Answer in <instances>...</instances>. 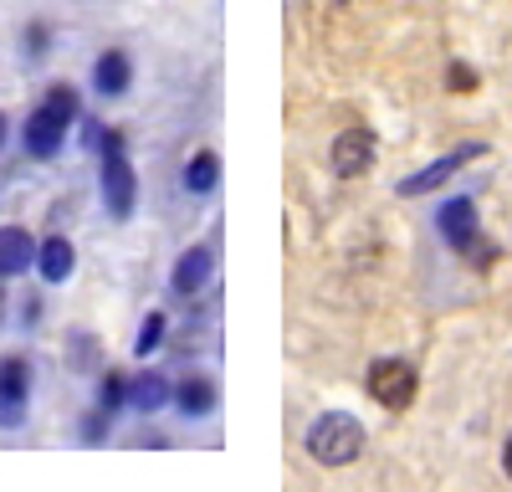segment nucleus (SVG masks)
<instances>
[{
    "label": "nucleus",
    "instance_id": "f257e3e1",
    "mask_svg": "<svg viewBox=\"0 0 512 492\" xmlns=\"http://www.w3.org/2000/svg\"><path fill=\"white\" fill-rule=\"evenodd\" d=\"M364 441H369V431H364V421L354 416V410H323V416H313L308 431H303V446H308V457L318 467H349V462H359Z\"/></svg>",
    "mask_w": 512,
    "mask_h": 492
},
{
    "label": "nucleus",
    "instance_id": "f03ea898",
    "mask_svg": "<svg viewBox=\"0 0 512 492\" xmlns=\"http://www.w3.org/2000/svg\"><path fill=\"white\" fill-rule=\"evenodd\" d=\"M98 200H103V216L113 226L134 221V211H139V170H134V159H128V149L98 154Z\"/></svg>",
    "mask_w": 512,
    "mask_h": 492
},
{
    "label": "nucleus",
    "instance_id": "7ed1b4c3",
    "mask_svg": "<svg viewBox=\"0 0 512 492\" xmlns=\"http://www.w3.org/2000/svg\"><path fill=\"white\" fill-rule=\"evenodd\" d=\"M67 139H72V123L52 108V103H31V113L21 118V129H16V144L31 164H57L67 154Z\"/></svg>",
    "mask_w": 512,
    "mask_h": 492
},
{
    "label": "nucleus",
    "instance_id": "20e7f679",
    "mask_svg": "<svg viewBox=\"0 0 512 492\" xmlns=\"http://www.w3.org/2000/svg\"><path fill=\"white\" fill-rule=\"evenodd\" d=\"M364 390L374 405L384 410H410L415 395H420V375H415V364L400 359V354H379L369 369H364Z\"/></svg>",
    "mask_w": 512,
    "mask_h": 492
},
{
    "label": "nucleus",
    "instance_id": "39448f33",
    "mask_svg": "<svg viewBox=\"0 0 512 492\" xmlns=\"http://www.w3.org/2000/svg\"><path fill=\"white\" fill-rule=\"evenodd\" d=\"M436 236L451 246L456 257H477L487 236H482V221H477V200L472 195H446L436 205Z\"/></svg>",
    "mask_w": 512,
    "mask_h": 492
},
{
    "label": "nucleus",
    "instance_id": "423d86ee",
    "mask_svg": "<svg viewBox=\"0 0 512 492\" xmlns=\"http://www.w3.org/2000/svg\"><path fill=\"white\" fill-rule=\"evenodd\" d=\"M216 282V246H185V252L175 257V267H169V298H180V303H195L205 287Z\"/></svg>",
    "mask_w": 512,
    "mask_h": 492
},
{
    "label": "nucleus",
    "instance_id": "0eeeda50",
    "mask_svg": "<svg viewBox=\"0 0 512 492\" xmlns=\"http://www.w3.org/2000/svg\"><path fill=\"white\" fill-rule=\"evenodd\" d=\"M169 405H175V375H164L159 364H144V369L128 375V416L154 421Z\"/></svg>",
    "mask_w": 512,
    "mask_h": 492
},
{
    "label": "nucleus",
    "instance_id": "6e6552de",
    "mask_svg": "<svg viewBox=\"0 0 512 492\" xmlns=\"http://www.w3.org/2000/svg\"><path fill=\"white\" fill-rule=\"evenodd\" d=\"M88 93L103 103H118L134 93V52L128 47H103L88 67Z\"/></svg>",
    "mask_w": 512,
    "mask_h": 492
},
{
    "label": "nucleus",
    "instance_id": "1a4fd4ad",
    "mask_svg": "<svg viewBox=\"0 0 512 492\" xmlns=\"http://www.w3.org/2000/svg\"><path fill=\"white\" fill-rule=\"evenodd\" d=\"M487 149L482 144H456L451 154H441V159H431V164H425V170H415V175H405L395 190L405 195V200H415V195H436L456 170H466V164H472V159H482Z\"/></svg>",
    "mask_w": 512,
    "mask_h": 492
},
{
    "label": "nucleus",
    "instance_id": "9d476101",
    "mask_svg": "<svg viewBox=\"0 0 512 492\" xmlns=\"http://www.w3.org/2000/svg\"><path fill=\"white\" fill-rule=\"evenodd\" d=\"M36 282L41 287H67L77 277V241L67 231H47L36 236Z\"/></svg>",
    "mask_w": 512,
    "mask_h": 492
},
{
    "label": "nucleus",
    "instance_id": "9b49d317",
    "mask_svg": "<svg viewBox=\"0 0 512 492\" xmlns=\"http://www.w3.org/2000/svg\"><path fill=\"white\" fill-rule=\"evenodd\" d=\"M374 159H379V139L369 129H344L333 139V149H328V170L338 180H359V175L374 170Z\"/></svg>",
    "mask_w": 512,
    "mask_h": 492
},
{
    "label": "nucleus",
    "instance_id": "f8f14e48",
    "mask_svg": "<svg viewBox=\"0 0 512 492\" xmlns=\"http://www.w3.org/2000/svg\"><path fill=\"white\" fill-rule=\"evenodd\" d=\"M216 405H221V385L210 375H195V369H190V375L175 380V405H169V410H175L180 421H190V426L210 421V416H216Z\"/></svg>",
    "mask_w": 512,
    "mask_h": 492
},
{
    "label": "nucleus",
    "instance_id": "ddd939ff",
    "mask_svg": "<svg viewBox=\"0 0 512 492\" xmlns=\"http://www.w3.org/2000/svg\"><path fill=\"white\" fill-rule=\"evenodd\" d=\"M36 267V236L16 221L0 226V282H16V277H31Z\"/></svg>",
    "mask_w": 512,
    "mask_h": 492
},
{
    "label": "nucleus",
    "instance_id": "4468645a",
    "mask_svg": "<svg viewBox=\"0 0 512 492\" xmlns=\"http://www.w3.org/2000/svg\"><path fill=\"white\" fill-rule=\"evenodd\" d=\"M180 190L190 200H210L221 190V154L216 149H195L185 164H180Z\"/></svg>",
    "mask_w": 512,
    "mask_h": 492
},
{
    "label": "nucleus",
    "instance_id": "2eb2a0df",
    "mask_svg": "<svg viewBox=\"0 0 512 492\" xmlns=\"http://www.w3.org/2000/svg\"><path fill=\"white\" fill-rule=\"evenodd\" d=\"M169 334H175L169 313H164V308H149V313L139 318V328H134V359L149 364L154 354H164V349H169Z\"/></svg>",
    "mask_w": 512,
    "mask_h": 492
},
{
    "label": "nucleus",
    "instance_id": "dca6fc26",
    "mask_svg": "<svg viewBox=\"0 0 512 492\" xmlns=\"http://www.w3.org/2000/svg\"><path fill=\"white\" fill-rule=\"evenodd\" d=\"M93 405H98V410H108L113 421H123V416H128V369H118V364H103V369H98Z\"/></svg>",
    "mask_w": 512,
    "mask_h": 492
},
{
    "label": "nucleus",
    "instance_id": "f3484780",
    "mask_svg": "<svg viewBox=\"0 0 512 492\" xmlns=\"http://www.w3.org/2000/svg\"><path fill=\"white\" fill-rule=\"evenodd\" d=\"M113 431H118V421L108 416V410H98V405L77 410V421H72V441H77V446H108Z\"/></svg>",
    "mask_w": 512,
    "mask_h": 492
},
{
    "label": "nucleus",
    "instance_id": "a211bd4d",
    "mask_svg": "<svg viewBox=\"0 0 512 492\" xmlns=\"http://www.w3.org/2000/svg\"><path fill=\"white\" fill-rule=\"evenodd\" d=\"M67 369H72V375H98V369H103V344H98V334H82V328H72V334H67Z\"/></svg>",
    "mask_w": 512,
    "mask_h": 492
},
{
    "label": "nucleus",
    "instance_id": "6ab92c4d",
    "mask_svg": "<svg viewBox=\"0 0 512 492\" xmlns=\"http://www.w3.org/2000/svg\"><path fill=\"white\" fill-rule=\"evenodd\" d=\"M0 385L21 390V395H36V364H31V354H21V349L0 354Z\"/></svg>",
    "mask_w": 512,
    "mask_h": 492
},
{
    "label": "nucleus",
    "instance_id": "aec40b11",
    "mask_svg": "<svg viewBox=\"0 0 512 492\" xmlns=\"http://www.w3.org/2000/svg\"><path fill=\"white\" fill-rule=\"evenodd\" d=\"M52 47H57V41H52V26L47 21H26L21 26V62L26 67H41V62L52 57Z\"/></svg>",
    "mask_w": 512,
    "mask_h": 492
},
{
    "label": "nucleus",
    "instance_id": "412c9836",
    "mask_svg": "<svg viewBox=\"0 0 512 492\" xmlns=\"http://www.w3.org/2000/svg\"><path fill=\"white\" fill-rule=\"evenodd\" d=\"M41 103H52L72 129H77V118L88 113V98H82V88H72V82H47V93H41Z\"/></svg>",
    "mask_w": 512,
    "mask_h": 492
},
{
    "label": "nucleus",
    "instance_id": "4be33fe9",
    "mask_svg": "<svg viewBox=\"0 0 512 492\" xmlns=\"http://www.w3.org/2000/svg\"><path fill=\"white\" fill-rule=\"evenodd\" d=\"M31 421V395L0 385V431H21Z\"/></svg>",
    "mask_w": 512,
    "mask_h": 492
},
{
    "label": "nucleus",
    "instance_id": "5701e85b",
    "mask_svg": "<svg viewBox=\"0 0 512 492\" xmlns=\"http://www.w3.org/2000/svg\"><path fill=\"white\" fill-rule=\"evenodd\" d=\"M41 318H47V298H41V282L31 287V293H21V303H16V328H41Z\"/></svg>",
    "mask_w": 512,
    "mask_h": 492
},
{
    "label": "nucleus",
    "instance_id": "b1692460",
    "mask_svg": "<svg viewBox=\"0 0 512 492\" xmlns=\"http://www.w3.org/2000/svg\"><path fill=\"white\" fill-rule=\"evenodd\" d=\"M446 82H451V93H472L477 88V72L466 67V62H451V77Z\"/></svg>",
    "mask_w": 512,
    "mask_h": 492
},
{
    "label": "nucleus",
    "instance_id": "393cba45",
    "mask_svg": "<svg viewBox=\"0 0 512 492\" xmlns=\"http://www.w3.org/2000/svg\"><path fill=\"white\" fill-rule=\"evenodd\" d=\"M108 149H128V134L118 129V123H103V139H98L93 159H98V154H108Z\"/></svg>",
    "mask_w": 512,
    "mask_h": 492
},
{
    "label": "nucleus",
    "instance_id": "a878e982",
    "mask_svg": "<svg viewBox=\"0 0 512 492\" xmlns=\"http://www.w3.org/2000/svg\"><path fill=\"white\" fill-rule=\"evenodd\" d=\"M6 144H11V113L0 108V154H6Z\"/></svg>",
    "mask_w": 512,
    "mask_h": 492
},
{
    "label": "nucleus",
    "instance_id": "bb28decb",
    "mask_svg": "<svg viewBox=\"0 0 512 492\" xmlns=\"http://www.w3.org/2000/svg\"><path fill=\"white\" fill-rule=\"evenodd\" d=\"M502 472L512 477V436H507V446H502Z\"/></svg>",
    "mask_w": 512,
    "mask_h": 492
}]
</instances>
